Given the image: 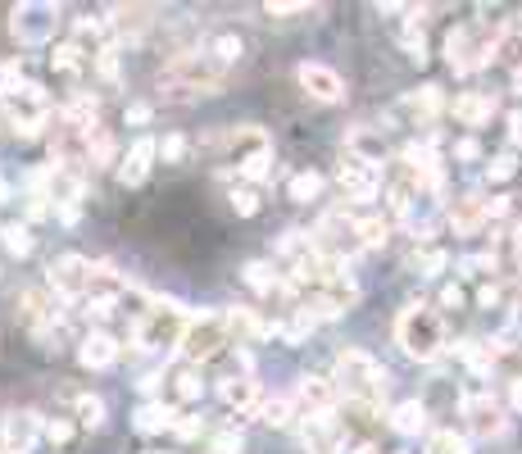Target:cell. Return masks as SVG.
Returning <instances> with one entry per match:
<instances>
[{
  "instance_id": "43",
  "label": "cell",
  "mask_w": 522,
  "mask_h": 454,
  "mask_svg": "<svg viewBox=\"0 0 522 454\" xmlns=\"http://www.w3.org/2000/svg\"><path fill=\"white\" fill-rule=\"evenodd\" d=\"M509 137L522 141V109H518V114H509Z\"/></svg>"
},
{
  "instance_id": "17",
  "label": "cell",
  "mask_w": 522,
  "mask_h": 454,
  "mask_svg": "<svg viewBox=\"0 0 522 454\" xmlns=\"http://www.w3.org/2000/svg\"><path fill=\"white\" fill-rule=\"evenodd\" d=\"M178 409L164 405V400H155V405H141L137 409V432H164V427H178Z\"/></svg>"
},
{
  "instance_id": "19",
  "label": "cell",
  "mask_w": 522,
  "mask_h": 454,
  "mask_svg": "<svg viewBox=\"0 0 522 454\" xmlns=\"http://www.w3.org/2000/svg\"><path fill=\"white\" fill-rule=\"evenodd\" d=\"M14 309H19V318H23L28 327H46V323H55V309L46 305V296H41V291H23L19 305H14Z\"/></svg>"
},
{
  "instance_id": "21",
  "label": "cell",
  "mask_w": 522,
  "mask_h": 454,
  "mask_svg": "<svg viewBox=\"0 0 522 454\" xmlns=\"http://www.w3.org/2000/svg\"><path fill=\"white\" fill-rule=\"evenodd\" d=\"M87 164H96V168L114 164V137H109L105 128H91L87 132Z\"/></svg>"
},
{
  "instance_id": "35",
  "label": "cell",
  "mask_w": 522,
  "mask_h": 454,
  "mask_svg": "<svg viewBox=\"0 0 522 454\" xmlns=\"http://www.w3.org/2000/svg\"><path fill=\"white\" fill-rule=\"evenodd\" d=\"M445 264H450V259H445V250H427V255L423 259H418V268H423V273L427 277H436V273H441V268Z\"/></svg>"
},
{
  "instance_id": "6",
  "label": "cell",
  "mask_w": 522,
  "mask_h": 454,
  "mask_svg": "<svg viewBox=\"0 0 522 454\" xmlns=\"http://www.w3.org/2000/svg\"><path fill=\"white\" fill-rule=\"evenodd\" d=\"M60 28V10L55 5H19L10 19V32L23 41V46H41V41L55 37Z\"/></svg>"
},
{
  "instance_id": "27",
  "label": "cell",
  "mask_w": 522,
  "mask_h": 454,
  "mask_svg": "<svg viewBox=\"0 0 522 454\" xmlns=\"http://www.w3.org/2000/svg\"><path fill=\"white\" fill-rule=\"evenodd\" d=\"M209 55H214L218 64H237L241 60V37H232V32L214 37V41H209Z\"/></svg>"
},
{
  "instance_id": "38",
  "label": "cell",
  "mask_w": 522,
  "mask_h": 454,
  "mask_svg": "<svg viewBox=\"0 0 522 454\" xmlns=\"http://www.w3.org/2000/svg\"><path fill=\"white\" fill-rule=\"evenodd\" d=\"M477 305L482 309H491V305H500V287H495V282H486L482 291H477Z\"/></svg>"
},
{
  "instance_id": "44",
  "label": "cell",
  "mask_w": 522,
  "mask_h": 454,
  "mask_svg": "<svg viewBox=\"0 0 522 454\" xmlns=\"http://www.w3.org/2000/svg\"><path fill=\"white\" fill-rule=\"evenodd\" d=\"M509 405H513V409H522V377L509 386Z\"/></svg>"
},
{
  "instance_id": "31",
  "label": "cell",
  "mask_w": 522,
  "mask_h": 454,
  "mask_svg": "<svg viewBox=\"0 0 522 454\" xmlns=\"http://www.w3.org/2000/svg\"><path fill=\"white\" fill-rule=\"evenodd\" d=\"M432 454H468V441L454 432H436L432 436Z\"/></svg>"
},
{
  "instance_id": "22",
  "label": "cell",
  "mask_w": 522,
  "mask_h": 454,
  "mask_svg": "<svg viewBox=\"0 0 522 454\" xmlns=\"http://www.w3.org/2000/svg\"><path fill=\"white\" fill-rule=\"evenodd\" d=\"M50 64H55L60 73H78V69H87V64H91V55H82L73 41H64V46L50 50Z\"/></svg>"
},
{
  "instance_id": "36",
  "label": "cell",
  "mask_w": 522,
  "mask_h": 454,
  "mask_svg": "<svg viewBox=\"0 0 522 454\" xmlns=\"http://www.w3.org/2000/svg\"><path fill=\"white\" fill-rule=\"evenodd\" d=\"M482 155V146H477L473 137H463V141H454V159H477Z\"/></svg>"
},
{
  "instance_id": "18",
  "label": "cell",
  "mask_w": 522,
  "mask_h": 454,
  "mask_svg": "<svg viewBox=\"0 0 522 454\" xmlns=\"http://www.w3.org/2000/svg\"><path fill=\"white\" fill-rule=\"evenodd\" d=\"M491 114H495V100H486V96H459L454 100V119L468 123V128H482Z\"/></svg>"
},
{
  "instance_id": "14",
  "label": "cell",
  "mask_w": 522,
  "mask_h": 454,
  "mask_svg": "<svg viewBox=\"0 0 522 454\" xmlns=\"http://www.w3.org/2000/svg\"><path fill=\"white\" fill-rule=\"evenodd\" d=\"M296 400L309 409V414H332L336 382H327V377H300V386H296Z\"/></svg>"
},
{
  "instance_id": "1",
  "label": "cell",
  "mask_w": 522,
  "mask_h": 454,
  "mask_svg": "<svg viewBox=\"0 0 522 454\" xmlns=\"http://www.w3.org/2000/svg\"><path fill=\"white\" fill-rule=\"evenodd\" d=\"M336 377H341V391L345 400L355 409H368V414H377L382 409V395H386V368L377 364L373 355H364V350H341L336 355Z\"/></svg>"
},
{
  "instance_id": "13",
  "label": "cell",
  "mask_w": 522,
  "mask_h": 454,
  "mask_svg": "<svg viewBox=\"0 0 522 454\" xmlns=\"http://www.w3.org/2000/svg\"><path fill=\"white\" fill-rule=\"evenodd\" d=\"M78 359H82V368H109L114 359H119V341L109 332H91V336H82L78 341Z\"/></svg>"
},
{
  "instance_id": "15",
  "label": "cell",
  "mask_w": 522,
  "mask_h": 454,
  "mask_svg": "<svg viewBox=\"0 0 522 454\" xmlns=\"http://www.w3.org/2000/svg\"><path fill=\"white\" fill-rule=\"evenodd\" d=\"M218 395H223V405L227 409H250L259 400V382L255 377H223V386H218Z\"/></svg>"
},
{
  "instance_id": "3",
  "label": "cell",
  "mask_w": 522,
  "mask_h": 454,
  "mask_svg": "<svg viewBox=\"0 0 522 454\" xmlns=\"http://www.w3.org/2000/svg\"><path fill=\"white\" fill-rule=\"evenodd\" d=\"M187 327H191V314H182V305H173V300L150 305V309H141V318H137V346L178 350L182 336H187Z\"/></svg>"
},
{
  "instance_id": "8",
  "label": "cell",
  "mask_w": 522,
  "mask_h": 454,
  "mask_svg": "<svg viewBox=\"0 0 522 454\" xmlns=\"http://www.w3.org/2000/svg\"><path fill=\"white\" fill-rule=\"evenodd\" d=\"M336 178H341V191L350 200H373L377 191H382V168L359 159V155H345L341 168H336Z\"/></svg>"
},
{
  "instance_id": "23",
  "label": "cell",
  "mask_w": 522,
  "mask_h": 454,
  "mask_svg": "<svg viewBox=\"0 0 522 454\" xmlns=\"http://www.w3.org/2000/svg\"><path fill=\"white\" fill-rule=\"evenodd\" d=\"M0 241H5V250L10 255H32V232H28V223H5L0 227Z\"/></svg>"
},
{
  "instance_id": "26",
  "label": "cell",
  "mask_w": 522,
  "mask_h": 454,
  "mask_svg": "<svg viewBox=\"0 0 522 454\" xmlns=\"http://www.w3.org/2000/svg\"><path fill=\"white\" fill-rule=\"evenodd\" d=\"M318 191H323V178H318V173H296V178H291V200H300V205L318 200Z\"/></svg>"
},
{
  "instance_id": "25",
  "label": "cell",
  "mask_w": 522,
  "mask_h": 454,
  "mask_svg": "<svg viewBox=\"0 0 522 454\" xmlns=\"http://www.w3.org/2000/svg\"><path fill=\"white\" fill-rule=\"evenodd\" d=\"M404 109H414V114H436L441 109V87H423V91H414V96H404Z\"/></svg>"
},
{
  "instance_id": "16",
  "label": "cell",
  "mask_w": 522,
  "mask_h": 454,
  "mask_svg": "<svg viewBox=\"0 0 522 454\" xmlns=\"http://www.w3.org/2000/svg\"><path fill=\"white\" fill-rule=\"evenodd\" d=\"M450 223L459 227V232H477L482 223H491V209H486L482 196H463L459 205L450 209Z\"/></svg>"
},
{
  "instance_id": "11",
  "label": "cell",
  "mask_w": 522,
  "mask_h": 454,
  "mask_svg": "<svg viewBox=\"0 0 522 454\" xmlns=\"http://www.w3.org/2000/svg\"><path fill=\"white\" fill-rule=\"evenodd\" d=\"M463 418H468V427H473L477 436H500L504 432V409L495 405L491 395H468V400H463Z\"/></svg>"
},
{
  "instance_id": "37",
  "label": "cell",
  "mask_w": 522,
  "mask_h": 454,
  "mask_svg": "<svg viewBox=\"0 0 522 454\" xmlns=\"http://www.w3.org/2000/svg\"><path fill=\"white\" fill-rule=\"evenodd\" d=\"M182 150H187V141H182V137H164V141H159V155H164V159H178Z\"/></svg>"
},
{
  "instance_id": "40",
  "label": "cell",
  "mask_w": 522,
  "mask_h": 454,
  "mask_svg": "<svg viewBox=\"0 0 522 454\" xmlns=\"http://www.w3.org/2000/svg\"><path fill=\"white\" fill-rule=\"evenodd\" d=\"M173 432H178L182 441H191V436H200V423H196V418H178V427H173Z\"/></svg>"
},
{
  "instance_id": "45",
  "label": "cell",
  "mask_w": 522,
  "mask_h": 454,
  "mask_svg": "<svg viewBox=\"0 0 522 454\" xmlns=\"http://www.w3.org/2000/svg\"><path fill=\"white\" fill-rule=\"evenodd\" d=\"M0 454H14V450H0Z\"/></svg>"
},
{
  "instance_id": "4",
  "label": "cell",
  "mask_w": 522,
  "mask_h": 454,
  "mask_svg": "<svg viewBox=\"0 0 522 454\" xmlns=\"http://www.w3.org/2000/svg\"><path fill=\"white\" fill-rule=\"evenodd\" d=\"M0 105L10 109L14 132H23V137H37V132L46 128V119H50V96L37 87V82L5 87V91H0Z\"/></svg>"
},
{
  "instance_id": "28",
  "label": "cell",
  "mask_w": 522,
  "mask_h": 454,
  "mask_svg": "<svg viewBox=\"0 0 522 454\" xmlns=\"http://www.w3.org/2000/svg\"><path fill=\"white\" fill-rule=\"evenodd\" d=\"M386 237H391V223H386V218H359V241H364V246H386Z\"/></svg>"
},
{
  "instance_id": "46",
  "label": "cell",
  "mask_w": 522,
  "mask_h": 454,
  "mask_svg": "<svg viewBox=\"0 0 522 454\" xmlns=\"http://www.w3.org/2000/svg\"><path fill=\"white\" fill-rule=\"evenodd\" d=\"M150 454H155V450H150Z\"/></svg>"
},
{
  "instance_id": "2",
  "label": "cell",
  "mask_w": 522,
  "mask_h": 454,
  "mask_svg": "<svg viewBox=\"0 0 522 454\" xmlns=\"http://www.w3.org/2000/svg\"><path fill=\"white\" fill-rule=\"evenodd\" d=\"M395 336H400L404 355L436 359V355H441V314L418 300V305H409L400 318H395Z\"/></svg>"
},
{
  "instance_id": "34",
  "label": "cell",
  "mask_w": 522,
  "mask_h": 454,
  "mask_svg": "<svg viewBox=\"0 0 522 454\" xmlns=\"http://www.w3.org/2000/svg\"><path fill=\"white\" fill-rule=\"evenodd\" d=\"M46 441L69 445L73 441V423H69V418H50V423H46Z\"/></svg>"
},
{
  "instance_id": "20",
  "label": "cell",
  "mask_w": 522,
  "mask_h": 454,
  "mask_svg": "<svg viewBox=\"0 0 522 454\" xmlns=\"http://www.w3.org/2000/svg\"><path fill=\"white\" fill-rule=\"evenodd\" d=\"M391 423L400 436H418V432H427V409L418 405V400H404V405H395Z\"/></svg>"
},
{
  "instance_id": "7",
  "label": "cell",
  "mask_w": 522,
  "mask_h": 454,
  "mask_svg": "<svg viewBox=\"0 0 522 454\" xmlns=\"http://www.w3.org/2000/svg\"><path fill=\"white\" fill-rule=\"evenodd\" d=\"M50 291L64 300L91 296V259H82V255L55 259V264H50Z\"/></svg>"
},
{
  "instance_id": "39",
  "label": "cell",
  "mask_w": 522,
  "mask_h": 454,
  "mask_svg": "<svg viewBox=\"0 0 522 454\" xmlns=\"http://www.w3.org/2000/svg\"><path fill=\"white\" fill-rule=\"evenodd\" d=\"M232 450H241V436L227 432V436H218V441H214V454H232Z\"/></svg>"
},
{
  "instance_id": "33",
  "label": "cell",
  "mask_w": 522,
  "mask_h": 454,
  "mask_svg": "<svg viewBox=\"0 0 522 454\" xmlns=\"http://www.w3.org/2000/svg\"><path fill=\"white\" fill-rule=\"evenodd\" d=\"M513 173H518V164H513V155H500V159H491V168H486V178H491V182H509Z\"/></svg>"
},
{
  "instance_id": "24",
  "label": "cell",
  "mask_w": 522,
  "mask_h": 454,
  "mask_svg": "<svg viewBox=\"0 0 522 454\" xmlns=\"http://www.w3.org/2000/svg\"><path fill=\"white\" fill-rule=\"evenodd\" d=\"M73 409H78V427L105 423V400H100V395H73Z\"/></svg>"
},
{
  "instance_id": "32",
  "label": "cell",
  "mask_w": 522,
  "mask_h": 454,
  "mask_svg": "<svg viewBox=\"0 0 522 454\" xmlns=\"http://www.w3.org/2000/svg\"><path fill=\"white\" fill-rule=\"evenodd\" d=\"M232 209H237V214H255V209H259V191L246 187V182L232 187Z\"/></svg>"
},
{
  "instance_id": "42",
  "label": "cell",
  "mask_w": 522,
  "mask_h": 454,
  "mask_svg": "<svg viewBox=\"0 0 522 454\" xmlns=\"http://www.w3.org/2000/svg\"><path fill=\"white\" fill-rule=\"evenodd\" d=\"M128 123H150V109L146 105H132L128 109Z\"/></svg>"
},
{
  "instance_id": "29",
  "label": "cell",
  "mask_w": 522,
  "mask_h": 454,
  "mask_svg": "<svg viewBox=\"0 0 522 454\" xmlns=\"http://www.w3.org/2000/svg\"><path fill=\"white\" fill-rule=\"evenodd\" d=\"M259 414H264L268 427H286V423H291V400H286V395H277V400H268Z\"/></svg>"
},
{
  "instance_id": "30",
  "label": "cell",
  "mask_w": 522,
  "mask_h": 454,
  "mask_svg": "<svg viewBox=\"0 0 522 454\" xmlns=\"http://www.w3.org/2000/svg\"><path fill=\"white\" fill-rule=\"evenodd\" d=\"M173 386H178V395H182V400H200V391H205V382H200V373H196V368H182V373L173 377Z\"/></svg>"
},
{
  "instance_id": "9",
  "label": "cell",
  "mask_w": 522,
  "mask_h": 454,
  "mask_svg": "<svg viewBox=\"0 0 522 454\" xmlns=\"http://www.w3.org/2000/svg\"><path fill=\"white\" fill-rule=\"evenodd\" d=\"M0 436H5V450L28 454L32 445H37V436H46V418H37L32 409L5 414V423H0Z\"/></svg>"
},
{
  "instance_id": "10",
  "label": "cell",
  "mask_w": 522,
  "mask_h": 454,
  "mask_svg": "<svg viewBox=\"0 0 522 454\" xmlns=\"http://www.w3.org/2000/svg\"><path fill=\"white\" fill-rule=\"evenodd\" d=\"M296 78H300V87H305V96L323 100V105H336V100L345 96L341 73H336V69H327V64H300V69H296Z\"/></svg>"
},
{
  "instance_id": "41",
  "label": "cell",
  "mask_w": 522,
  "mask_h": 454,
  "mask_svg": "<svg viewBox=\"0 0 522 454\" xmlns=\"http://www.w3.org/2000/svg\"><path fill=\"white\" fill-rule=\"evenodd\" d=\"M441 305H445V309H459V305H463V291H459V287H445V291H441Z\"/></svg>"
},
{
  "instance_id": "12",
  "label": "cell",
  "mask_w": 522,
  "mask_h": 454,
  "mask_svg": "<svg viewBox=\"0 0 522 454\" xmlns=\"http://www.w3.org/2000/svg\"><path fill=\"white\" fill-rule=\"evenodd\" d=\"M159 155V141H150V137H141L137 146L128 150V159L119 164V182L123 187H137V182H146V173H150V159Z\"/></svg>"
},
{
  "instance_id": "5",
  "label": "cell",
  "mask_w": 522,
  "mask_h": 454,
  "mask_svg": "<svg viewBox=\"0 0 522 454\" xmlns=\"http://www.w3.org/2000/svg\"><path fill=\"white\" fill-rule=\"evenodd\" d=\"M232 350V336H227V323L218 314H200L191 318L187 336H182V355L191 359V364H209V359L227 355Z\"/></svg>"
}]
</instances>
